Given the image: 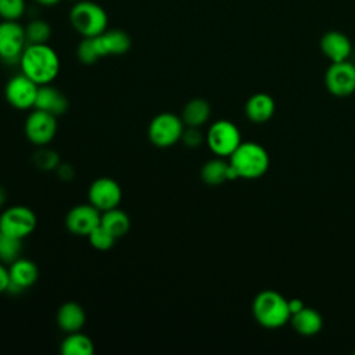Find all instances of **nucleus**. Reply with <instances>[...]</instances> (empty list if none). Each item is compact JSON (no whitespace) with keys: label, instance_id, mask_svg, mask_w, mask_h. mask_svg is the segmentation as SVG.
Instances as JSON below:
<instances>
[{"label":"nucleus","instance_id":"nucleus-29","mask_svg":"<svg viewBox=\"0 0 355 355\" xmlns=\"http://www.w3.org/2000/svg\"><path fill=\"white\" fill-rule=\"evenodd\" d=\"M33 162L39 169H43V171L57 169V166L60 165V157L51 148H40L39 151L35 153Z\"/></svg>","mask_w":355,"mask_h":355},{"label":"nucleus","instance_id":"nucleus-14","mask_svg":"<svg viewBox=\"0 0 355 355\" xmlns=\"http://www.w3.org/2000/svg\"><path fill=\"white\" fill-rule=\"evenodd\" d=\"M8 275L10 283L7 287V293L19 294L36 283V280L39 279V268L31 259L18 258L10 263Z\"/></svg>","mask_w":355,"mask_h":355},{"label":"nucleus","instance_id":"nucleus-10","mask_svg":"<svg viewBox=\"0 0 355 355\" xmlns=\"http://www.w3.org/2000/svg\"><path fill=\"white\" fill-rule=\"evenodd\" d=\"M57 116L42 110L32 111L25 121V135L36 146L49 144L57 132Z\"/></svg>","mask_w":355,"mask_h":355},{"label":"nucleus","instance_id":"nucleus-5","mask_svg":"<svg viewBox=\"0 0 355 355\" xmlns=\"http://www.w3.org/2000/svg\"><path fill=\"white\" fill-rule=\"evenodd\" d=\"M184 126L180 116L172 112H161L148 125V139L157 147H171L182 139Z\"/></svg>","mask_w":355,"mask_h":355},{"label":"nucleus","instance_id":"nucleus-35","mask_svg":"<svg viewBox=\"0 0 355 355\" xmlns=\"http://www.w3.org/2000/svg\"><path fill=\"white\" fill-rule=\"evenodd\" d=\"M37 4L40 6H44V7H51V6H55L58 4L61 0H35Z\"/></svg>","mask_w":355,"mask_h":355},{"label":"nucleus","instance_id":"nucleus-25","mask_svg":"<svg viewBox=\"0 0 355 355\" xmlns=\"http://www.w3.org/2000/svg\"><path fill=\"white\" fill-rule=\"evenodd\" d=\"M25 28V36L28 44H42L47 43L51 36V26L44 19H32Z\"/></svg>","mask_w":355,"mask_h":355},{"label":"nucleus","instance_id":"nucleus-9","mask_svg":"<svg viewBox=\"0 0 355 355\" xmlns=\"http://www.w3.org/2000/svg\"><path fill=\"white\" fill-rule=\"evenodd\" d=\"M324 83L327 90L337 97L352 94L355 92V64L348 60L331 62L326 71Z\"/></svg>","mask_w":355,"mask_h":355},{"label":"nucleus","instance_id":"nucleus-6","mask_svg":"<svg viewBox=\"0 0 355 355\" xmlns=\"http://www.w3.org/2000/svg\"><path fill=\"white\" fill-rule=\"evenodd\" d=\"M25 28L18 21L1 19L0 22V58L7 64L19 62L26 47Z\"/></svg>","mask_w":355,"mask_h":355},{"label":"nucleus","instance_id":"nucleus-24","mask_svg":"<svg viewBox=\"0 0 355 355\" xmlns=\"http://www.w3.org/2000/svg\"><path fill=\"white\" fill-rule=\"evenodd\" d=\"M60 351L64 355H92L94 352V345L87 336L75 331L68 333L62 340Z\"/></svg>","mask_w":355,"mask_h":355},{"label":"nucleus","instance_id":"nucleus-34","mask_svg":"<svg viewBox=\"0 0 355 355\" xmlns=\"http://www.w3.org/2000/svg\"><path fill=\"white\" fill-rule=\"evenodd\" d=\"M304 306H305L304 302H302L301 300H298V298H291V300H288V309H290V313H291V315H294L295 312L301 311Z\"/></svg>","mask_w":355,"mask_h":355},{"label":"nucleus","instance_id":"nucleus-28","mask_svg":"<svg viewBox=\"0 0 355 355\" xmlns=\"http://www.w3.org/2000/svg\"><path fill=\"white\" fill-rule=\"evenodd\" d=\"M25 12V0H0V18L18 21Z\"/></svg>","mask_w":355,"mask_h":355},{"label":"nucleus","instance_id":"nucleus-20","mask_svg":"<svg viewBox=\"0 0 355 355\" xmlns=\"http://www.w3.org/2000/svg\"><path fill=\"white\" fill-rule=\"evenodd\" d=\"M275 112V100L266 93L252 94L245 103V115L254 123H263Z\"/></svg>","mask_w":355,"mask_h":355},{"label":"nucleus","instance_id":"nucleus-15","mask_svg":"<svg viewBox=\"0 0 355 355\" xmlns=\"http://www.w3.org/2000/svg\"><path fill=\"white\" fill-rule=\"evenodd\" d=\"M92 40L100 58L125 54L132 46L130 36L122 29H105L103 33L93 36Z\"/></svg>","mask_w":355,"mask_h":355},{"label":"nucleus","instance_id":"nucleus-13","mask_svg":"<svg viewBox=\"0 0 355 355\" xmlns=\"http://www.w3.org/2000/svg\"><path fill=\"white\" fill-rule=\"evenodd\" d=\"M101 211L94 205L79 204L69 209L65 218L67 229L76 236H89V233L100 225Z\"/></svg>","mask_w":355,"mask_h":355},{"label":"nucleus","instance_id":"nucleus-1","mask_svg":"<svg viewBox=\"0 0 355 355\" xmlns=\"http://www.w3.org/2000/svg\"><path fill=\"white\" fill-rule=\"evenodd\" d=\"M19 65L22 73L39 86L51 83L60 72V58L47 43L26 44Z\"/></svg>","mask_w":355,"mask_h":355},{"label":"nucleus","instance_id":"nucleus-36","mask_svg":"<svg viewBox=\"0 0 355 355\" xmlns=\"http://www.w3.org/2000/svg\"><path fill=\"white\" fill-rule=\"evenodd\" d=\"M6 197H7V193H6V191H4V189L0 186V207L4 204Z\"/></svg>","mask_w":355,"mask_h":355},{"label":"nucleus","instance_id":"nucleus-2","mask_svg":"<svg viewBox=\"0 0 355 355\" xmlns=\"http://www.w3.org/2000/svg\"><path fill=\"white\" fill-rule=\"evenodd\" d=\"M252 313L255 320L268 329L282 327L291 318L288 300L273 290H263L254 298Z\"/></svg>","mask_w":355,"mask_h":355},{"label":"nucleus","instance_id":"nucleus-3","mask_svg":"<svg viewBox=\"0 0 355 355\" xmlns=\"http://www.w3.org/2000/svg\"><path fill=\"white\" fill-rule=\"evenodd\" d=\"M229 164L239 178L257 179L268 171L269 155L261 144L254 141H241L230 154Z\"/></svg>","mask_w":355,"mask_h":355},{"label":"nucleus","instance_id":"nucleus-12","mask_svg":"<svg viewBox=\"0 0 355 355\" xmlns=\"http://www.w3.org/2000/svg\"><path fill=\"white\" fill-rule=\"evenodd\" d=\"M89 202L101 212L116 208L122 200L121 186L111 178H98L89 187Z\"/></svg>","mask_w":355,"mask_h":355},{"label":"nucleus","instance_id":"nucleus-18","mask_svg":"<svg viewBox=\"0 0 355 355\" xmlns=\"http://www.w3.org/2000/svg\"><path fill=\"white\" fill-rule=\"evenodd\" d=\"M55 320L61 330L67 333H75L85 326L86 313L79 304L68 301L58 308Z\"/></svg>","mask_w":355,"mask_h":355},{"label":"nucleus","instance_id":"nucleus-21","mask_svg":"<svg viewBox=\"0 0 355 355\" xmlns=\"http://www.w3.org/2000/svg\"><path fill=\"white\" fill-rule=\"evenodd\" d=\"M290 320L294 330L301 336H313L319 333L323 326V319L320 313L308 306H304L301 311L291 315Z\"/></svg>","mask_w":355,"mask_h":355},{"label":"nucleus","instance_id":"nucleus-30","mask_svg":"<svg viewBox=\"0 0 355 355\" xmlns=\"http://www.w3.org/2000/svg\"><path fill=\"white\" fill-rule=\"evenodd\" d=\"M76 55L82 64H87V65L94 64L96 61L100 60V57L94 49L92 37H83L80 40V43L78 44V49H76Z\"/></svg>","mask_w":355,"mask_h":355},{"label":"nucleus","instance_id":"nucleus-27","mask_svg":"<svg viewBox=\"0 0 355 355\" xmlns=\"http://www.w3.org/2000/svg\"><path fill=\"white\" fill-rule=\"evenodd\" d=\"M87 239H89V243L92 244V247L96 250H100V251L110 250L116 240V237L112 233H110L105 227H103L101 225H98L96 229H93L89 233Z\"/></svg>","mask_w":355,"mask_h":355},{"label":"nucleus","instance_id":"nucleus-33","mask_svg":"<svg viewBox=\"0 0 355 355\" xmlns=\"http://www.w3.org/2000/svg\"><path fill=\"white\" fill-rule=\"evenodd\" d=\"M55 171L58 172L60 178L64 179V180H71V179H73V169H72V166L68 165V164H61V162H60V165L57 166Z\"/></svg>","mask_w":355,"mask_h":355},{"label":"nucleus","instance_id":"nucleus-22","mask_svg":"<svg viewBox=\"0 0 355 355\" xmlns=\"http://www.w3.org/2000/svg\"><path fill=\"white\" fill-rule=\"evenodd\" d=\"M211 115V105L205 98H193L190 100L183 111H182V121L186 126L200 128L202 126Z\"/></svg>","mask_w":355,"mask_h":355},{"label":"nucleus","instance_id":"nucleus-23","mask_svg":"<svg viewBox=\"0 0 355 355\" xmlns=\"http://www.w3.org/2000/svg\"><path fill=\"white\" fill-rule=\"evenodd\" d=\"M100 225L103 227H105L110 233H112L116 239H119V237L125 236L129 232L130 219H129L126 212H123L122 209H119L116 207V208L104 211L101 214Z\"/></svg>","mask_w":355,"mask_h":355},{"label":"nucleus","instance_id":"nucleus-8","mask_svg":"<svg viewBox=\"0 0 355 355\" xmlns=\"http://www.w3.org/2000/svg\"><path fill=\"white\" fill-rule=\"evenodd\" d=\"M35 212L25 205H12L0 215V232L17 239L28 237L36 227Z\"/></svg>","mask_w":355,"mask_h":355},{"label":"nucleus","instance_id":"nucleus-17","mask_svg":"<svg viewBox=\"0 0 355 355\" xmlns=\"http://www.w3.org/2000/svg\"><path fill=\"white\" fill-rule=\"evenodd\" d=\"M35 108L58 116L68 110V100L60 90L50 86V83L42 85L37 89Z\"/></svg>","mask_w":355,"mask_h":355},{"label":"nucleus","instance_id":"nucleus-16","mask_svg":"<svg viewBox=\"0 0 355 355\" xmlns=\"http://www.w3.org/2000/svg\"><path fill=\"white\" fill-rule=\"evenodd\" d=\"M320 50L331 61L340 62L349 58L352 44L348 36L338 31H329L320 37Z\"/></svg>","mask_w":355,"mask_h":355},{"label":"nucleus","instance_id":"nucleus-19","mask_svg":"<svg viewBox=\"0 0 355 355\" xmlns=\"http://www.w3.org/2000/svg\"><path fill=\"white\" fill-rule=\"evenodd\" d=\"M237 178L239 176L232 165L220 158L209 159L201 168V179L209 186H218L226 180H234Z\"/></svg>","mask_w":355,"mask_h":355},{"label":"nucleus","instance_id":"nucleus-11","mask_svg":"<svg viewBox=\"0 0 355 355\" xmlns=\"http://www.w3.org/2000/svg\"><path fill=\"white\" fill-rule=\"evenodd\" d=\"M37 89L39 85L21 72L7 82L4 89L6 100L18 110L32 108L35 107Z\"/></svg>","mask_w":355,"mask_h":355},{"label":"nucleus","instance_id":"nucleus-7","mask_svg":"<svg viewBox=\"0 0 355 355\" xmlns=\"http://www.w3.org/2000/svg\"><path fill=\"white\" fill-rule=\"evenodd\" d=\"M241 143L237 126L226 119L214 122L207 132V144L211 151L219 157H230V154Z\"/></svg>","mask_w":355,"mask_h":355},{"label":"nucleus","instance_id":"nucleus-32","mask_svg":"<svg viewBox=\"0 0 355 355\" xmlns=\"http://www.w3.org/2000/svg\"><path fill=\"white\" fill-rule=\"evenodd\" d=\"M10 283V275H8V269L3 265V262H0V294L7 291Z\"/></svg>","mask_w":355,"mask_h":355},{"label":"nucleus","instance_id":"nucleus-4","mask_svg":"<svg viewBox=\"0 0 355 355\" xmlns=\"http://www.w3.org/2000/svg\"><path fill=\"white\" fill-rule=\"evenodd\" d=\"M69 22L83 37H93L107 29L108 15L100 4L90 0H82L71 8Z\"/></svg>","mask_w":355,"mask_h":355},{"label":"nucleus","instance_id":"nucleus-31","mask_svg":"<svg viewBox=\"0 0 355 355\" xmlns=\"http://www.w3.org/2000/svg\"><path fill=\"white\" fill-rule=\"evenodd\" d=\"M202 133L198 128H194V126H187V129L183 130V135H182V141L187 146V147H198L201 143H202Z\"/></svg>","mask_w":355,"mask_h":355},{"label":"nucleus","instance_id":"nucleus-26","mask_svg":"<svg viewBox=\"0 0 355 355\" xmlns=\"http://www.w3.org/2000/svg\"><path fill=\"white\" fill-rule=\"evenodd\" d=\"M22 240L0 232V262L11 263L19 258Z\"/></svg>","mask_w":355,"mask_h":355}]
</instances>
